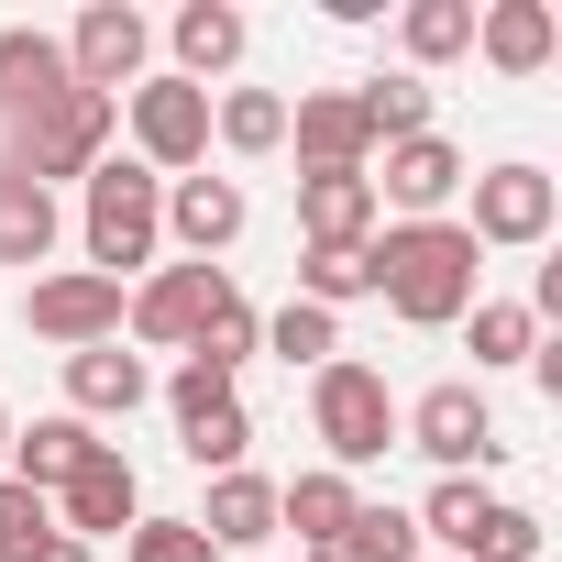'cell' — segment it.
I'll list each match as a JSON object with an SVG mask.
<instances>
[{
    "label": "cell",
    "instance_id": "cell-1",
    "mask_svg": "<svg viewBox=\"0 0 562 562\" xmlns=\"http://www.w3.org/2000/svg\"><path fill=\"white\" fill-rule=\"evenodd\" d=\"M364 265H375V299L408 331H452L474 310V232L463 221H397L364 243Z\"/></svg>",
    "mask_w": 562,
    "mask_h": 562
},
{
    "label": "cell",
    "instance_id": "cell-2",
    "mask_svg": "<svg viewBox=\"0 0 562 562\" xmlns=\"http://www.w3.org/2000/svg\"><path fill=\"white\" fill-rule=\"evenodd\" d=\"M310 430H321L331 474L386 463V452H397V397H386V375H375V364H353V353H331V364L310 375Z\"/></svg>",
    "mask_w": 562,
    "mask_h": 562
},
{
    "label": "cell",
    "instance_id": "cell-3",
    "mask_svg": "<svg viewBox=\"0 0 562 562\" xmlns=\"http://www.w3.org/2000/svg\"><path fill=\"white\" fill-rule=\"evenodd\" d=\"M155 232H166V177L100 155V166H89V276L122 288L133 265H155Z\"/></svg>",
    "mask_w": 562,
    "mask_h": 562
},
{
    "label": "cell",
    "instance_id": "cell-4",
    "mask_svg": "<svg viewBox=\"0 0 562 562\" xmlns=\"http://www.w3.org/2000/svg\"><path fill=\"white\" fill-rule=\"evenodd\" d=\"M111 122H122V100H100V89H56L45 111H23L12 122V177H89L100 166V144H111Z\"/></svg>",
    "mask_w": 562,
    "mask_h": 562
},
{
    "label": "cell",
    "instance_id": "cell-5",
    "mask_svg": "<svg viewBox=\"0 0 562 562\" xmlns=\"http://www.w3.org/2000/svg\"><path fill=\"white\" fill-rule=\"evenodd\" d=\"M122 111H133V166H155V177H199V155H210V89H188V78H144Z\"/></svg>",
    "mask_w": 562,
    "mask_h": 562
},
{
    "label": "cell",
    "instance_id": "cell-6",
    "mask_svg": "<svg viewBox=\"0 0 562 562\" xmlns=\"http://www.w3.org/2000/svg\"><path fill=\"white\" fill-rule=\"evenodd\" d=\"M144 56H155V23L133 12V0H89L78 34H67V78L100 89V100H133L144 89Z\"/></svg>",
    "mask_w": 562,
    "mask_h": 562
},
{
    "label": "cell",
    "instance_id": "cell-7",
    "mask_svg": "<svg viewBox=\"0 0 562 562\" xmlns=\"http://www.w3.org/2000/svg\"><path fill=\"white\" fill-rule=\"evenodd\" d=\"M397 430H408V452H430L441 474H463V463H496V408H485V386H430L419 408H397Z\"/></svg>",
    "mask_w": 562,
    "mask_h": 562
},
{
    "label": "cell",
    "instance_id": "cell-8",
    "mask_svg": "<svg viewBox=\"0 0 562 562\" xmlns=\"http://www.w3.org/2000/svg\"><path fill=\"white\" fill-rule=\"evenodd\" d=\"M23 321H34L56 353H89V342H122V288H111V276H89V265H67V276H34Z\"/></svg>",
    "mask_w": 562,
    "mask_h": 562
},
{
    "label": "cell",
    "instance_id": "cell-9",
    "mask_svg": "<svg viewBox=\"0 0 562 562\" xmlns=\"http://www.w3.org/2000/svg\"><path fill=\"white\" fill-rule=\"evenodd\" d=\"M45 507H56V529H67V540H122V529L144 518V485H133L122 441H100V452H89V463H78Z\"/></svg>",
    "mask_w": 562,
    "mask_h": 562
},
{
    "label": "cell",
    "instance_id": "cell-10",
    "mask_svg": "<svg viewBox=\"0 0 562 562\" xmlns=\"http://www.w3.org/2000/svg\"><path fill=\"white\" fill-rule=\"evenodd\" d=\"M551 221H562V188L540 177V166H485L474 177V254L485 243H551Z\"/></svg>",
    "mask_w": 562,
    "mask_h": 562
},
{
    "label": "cell",
    "instance_id": "cell-11",
    "mask_svg": "<svg viewBox=\"0 0 562 562\" xmlns=\"http://www.w3.org/2000/svg\"><path fill=\"white\" fill-rule=\"evenodd\" d=\"M288 144H299V177H364L375 166V133H364L353 89H310L288 111Z\"/></svg>",
    "mask_w": 562,
    "mask_h": 562
},
{
    "label": "cell",
    "instance_id": "cell-12",
    "mask_svg": "<svg viewBox=\"0 0 562 562\" xmlns=\"http://www.w3.org/2000/svg\"><path fill=\"white\" fill-rule=\"evenodd\" d=\"M221 288H232L221 265H166V276H144V299H133L122 321H133V342H155V353H188Z\"/></svg>",
    "mask_w": 562,
    "mask_h": 562
},
{
    "label": "cell",
    "instance_id": "cell-13",
    "mask_svg": "<svg viewBox=\"0 0 562 562\" xmlns=\"http://www.w3.org/2000/svg\"><path fill=\"white\" fill-rule=\"evenodd\" d=\"M463 177H474V166H463L441 133H408V144H386V177H364V188H375V210L397 199L408 221H441V199H452Z\"/></svg>",
    "mask_w": 562,
    "mask_h": 562
},
{
    "label": "cell",
    "instance_id": "cell-14",
    "mask_svg": "<svg viewBox=\"0 0 562 562\" xmlns=\"http://www.w3.org/2000/svg\"><path fill=\"white\" fill-rule=\"evenodd\" d=\"M166 232L188 243V265L232 254V243H243V188H232V177H177V188H166Z\"/></svg>",
    "mask_w": 562,
    "mask_h": 562
},
{
    "label": "cell",
    "instance_id": "cell-15",
    "mask_svg": "<svg viewBox=\"0 0 562 562\" xmlns=\"http://www.w3.org/2000/svg\"><path fill=\"white\" fill-rule=\"evenodd\" d=\"M67 419H133L144 397H155V375H144V353H122V342H89V353H67Z\"/></svg>",
    "mask_w": 562,
    "mask_h": 562
},
{
    "label": "cell",
    "instance_id": "cell-16",
    "mask_svg": "<svg viewBox=\"0 0 562 562\" xmlns=\"http://www.w3.org/2000/svg\"><path fill=\"white\" fill-rule=\"evenodd\" d=\"M56 89H78V78H67V45H56V34H34V23H12V34H0V122L45 111Z\"/></svg>",
    "mask_w": 562,
    "mask_h": 562
},
{
    "label": "cell",
    "instance_id": "cell-17",
    "mask_svg": "<svg viewBox=\"0 0 562 562\" xmlns=\"http://www.w3.org/2000/svg\"><path fill=\"white\" fill-rule=\"evenodd\" d=\"M474 45H485V67L540 78L551 45H562V23H551V0H496V12H474Z\"/></svg>",
    "mask_w": 562,
    "mask_h": 562
},
{
    "label": "cell",
    "instance_id": "cell-18",
    "mask_svg": "<svg viewBox=\"0 0 562 562\" xmlns=\"http://www.w3.org/2000/svg\"><path fill=\"white\" fill-rule=\"evenodd\" d=\"M166 34H177V78H188V89H210V78L243 67V45H254V23L232 12V0H188Z\"/></svg>",
    "mask_w": 562,
    "mask_h": 562
},
{
    "label": "cell",
    "instance_id": "cell-19",
    "mask_svg": "<svg viewBox=\"0 0 562 562\" xmlns=\"http://www.w3.org/2000/svg\"><path fill=\"white\" fill-rule=\"evenodd\" d=\"M299 232L331 243V254H364L375 243V188L364 177H299Z\"/></svg>",
    "mask_w": 562,
    "mask_h": 562
},
{
    "label": "cell",
    "instance_id": "cell-20",
    "mask_svg": "<svg viewBox=\"0 0 562 562\" xmlns=\"http://www.w3.org/2000/svg\"><path fill=\"white\" fill-rule=\"evenodd\" d=\"M210 551H254V540H276V485L265 474H210V507L188 518Z\"/></svg>",
    "mask_w": 562,
    "mask_h": 562
},
{
    "label": "cell",
    "instance_id": "cell-21",
    "mask_svg": "<svg viewBox=\"0 0 562 562\" xmlns=\"http://www.w3.org/2000/svg\"><path fill=\"white\" fill-rule=\"evenodd\" d=\"M89 452H100V441H89V419H34V430H12V463H0V474L34 485V496H56Z\"/></svg>",
    "mask_w": 562,
    "mask_h": 562
},
{
    "label": "cell",
    "instance_id": "cell-22",
    "mask_svg": "<svg viewBox=\"0 0 562 562\" xmlns=\"http://www.w3.org/2000/svg\"><path fill=\"white\" fill-rule=\"evenodd\" d=\"M310 562H419V518H397V507H353L331 540H310Z\"/></svg>",
    "mask_w": 562,
    "mask_h": 562
},
{
    "label": "cell",
    "instance_id": "cell-23",
    "mask_svg": "<svg viewBox=\"0 0 562 562\" xmlns=\"http://www.w3.org/2000/svg\"><path fill=\"white\" fill-rule=\"evenodd\" d=\"M56 254V188L0 166V265H45Z\"/></svg>",
    "mask_w": 562,
    "mask_h": 562
},
{
    "label": "cell",
    "instance_id": "cell-24",
    "mask_svg": "<svg viewBox=\"0 0 562 562\" xmlns=\"http://www.w3.org/2000/svg\"><path fill=\"white\" fill-rule=\"evenodd\" d=\"M397 45H408V78L474 56V0H408V12H397Z\"/></svg>",
    "mask_w": 562,
    "mask_h": 562
},
{
    "label": "cell",
    "instance_id": "cell-25",
    "mask_svg": "<svg viewBox=\"0 0 562 562\" xmlns=\"http://www.w3.org/2000/svg\"><path fill=\"white\" fill-rule=\"evenodd\" d=\"M353 507H364V496H353V474H331V463H310L299 485H276V529H299V540H331Z\"/></svg>",
    "mask_w": 562,
    "mask_h": 562
},
{
    "label": "cell",
    "instance_id": "cell-26",
    "mask_svg": "<svg viewBox=\"0 0 562 562\" xmlns=\"http://www.w3.org/2000/svg\"><path fill=\"white\" fill-rule=\"evenodd\" d=\"M353 111H364V133H375V144H408V133H430V78L386 67V78H364V89H353Z\"/></svg>",
    "mask_w": 562,
    "mask_h": 562
},
{
    "label": "cell",
    "instance_id": "cell-27",
    "mask_svg": "<svg viewBox=\"0 0 562 562\" xmlns=\"http://www.w3.org/2000/svg\"><path fill=\"white\" fill-rule=\"evenodd\" d=\"M485 507H496V496H485L474 474H441V485H430V507H419V540H441V562H463V551H474V529H485Z\"/></svg>",
    "mask_w": 562,
    "mask_h": 562
},
{
    "label": "cell",
    "instance_id": "cell-28",
    "mask_svg": "<svg viewBox=\"0 0 562 562\" xmlns=\"http://www.w3.org/2000/svg\"><path fill=\"white\" fill-rule=\"evenodd\" d=\"M299 299L342 321L353 299H375V265H364V254H331V243H310V254H299Z\"/></svg>",
    "mask_w": 562,
    "mask_h": 562
},
{
    "label": "cell",
    "instance_id": "cell-29",
    "mask_svg": "<svg viewBox=\"0 0 562 562\" xmlns=\"http://www.w3.org/2000/svg\"><path fill=\"white\" fill-rule=\"evenodd\" d=\"M210 133H221L232 155H276V144H288V100H276V89H232V100L210 111Z\"/></svg>",
    "mask_w": 562,
    "mask_h": 562
},
{
    "label": "cell",
    "instance_id": "cell-30",
    "mask_svg": "<svg viewBox=\"0 0 562 562\" xmlns=\"http://www.w3.org/2000/svg\"><path fill=\"white\" fill-rule=\"evenodd\" d=\"M265 342V321L243 310V288H221L210 299V321H199V342H188V364H221V375H243V353Z\"/></svg>",
    "mask_w": 562,
    "mask_h": 562
},
{
    "label": "cell",
    "instance_id": "cell-31",
    "mask_svg": "<svg viewBox=\"0 0 562 562\" xmlns=\"http://www.w3.org/2000/svg\"><path fill=\"white\" fill-rule=\"evenodd\" d=\"M463 331H474V364H529V353H540V321H529L518 299H474Z\"/></svg>",
    "mask_w": 562,
    "mask_h": 562
},
{
    "label": "cell",
    "instance_id": "cell-32",
    "mask_svg": "<svg viewBox=\"0 0 562 562\" xmlns=\"http://www.w3.org/2000/svg\"><path fill=\"white\" fill-rule=\"evenodd\" d=\"M265 353H288V364H310V375H321V364L342 353V321H331V310H310V299H288V310L265 321Z\"/></svg>",
    "mask_w": 562,
    "mask_h": 562
},
{
    "label": "cell",
    "instance_id": "cell-33",
    "mask_svg": "<svg viewBox=\"0 0 562 562\" xmlns=\"http://www.w3.org/2000/svg\"><path fill=\"white\" fill-rule=\"evenodd\" d=\"M177 441H188V463H199V474H243V452H254V419H243V397H232V408L188 419Z\"/></svg>",
    "mask_w": 562,
    "mask_h": 562
},
{
    "label": "cell",
    "instance_id": "cell-34",
    "mask_svg": "<svg viewBox=\"0 0 562 562\" xmlns=\"http://www.w3.org/2000/svg\"><path fill=\"white\" fill-rule=\"evenodd\" d=\"M56 540V507L34 496V485H12V474H0V562H34Z\"/></svg>",
    "mask_w": 562,
    "mask_h": 562
},
{
    "label": "cell",
    "instance_id": "cell-35",
    "mask_svg": "<svg viewBox=\"0 0 562 562\" xmlns=\"http://www.w3.org/2000/svg\"><path fill=\"white\" fill-rule=\"evenodd\" d=\"M122 562H221V551H210L188 518H133V529H122Z\"/></svg>",
    "mask_w": 562,
    "mask_h": 562
},
{
    "label": "cell",
    "instance_id": "cell-36",
    "mask_svg": "<svg viewBox=\"0 0 562 562\" xmlns=\"http://www.w3.org/2000/svg\"><path fill=\"white\" fill-rule=\"evenodd\" d=\"M463 562H540V518L529 507H485V529H474Z\"/></svg>",
    "mask_w": 562,
    "mask_h": 562
},
{
    "label": "cell",
    "instance_id": "cell-37",
    "mask_svg": "<svg viewBox=\"0 0 562 562\" xmlns=\"http://www.w3.org/2000/svg\"><path fill=\"white\" fill-rule=\"evenodd\" d=\"M166 408H177V430H188V419H210V408H232V375H221V364H177V386H166Z\"/></svg>",
    "mask_w": 562,
    "mask_h": 562
},
{
    "label": "cell",
    "instance_id": "cell-38",
    "mask_svg": "<svg viewBox=\"0 0 562 562\" xmlns=\"http://www.w3.org/2000/svg\"><path fill=\"white\" fill-rule=\"evenodd\" d=\"M34 562H89V540H67V529H56V540H45Z\"/></svg>",
    "mask_w": 562,
    "mask_h": 562
},
{
    "label": "cell",
    "instance_id": "cell-39",
    "mask_svg": "<svg viewBox=\"0 0 562 562\" xmlns=\"http://www.w3.org/2000/svg\"><path fill=\"white\" fill-rule=\"evenodd\" d=\"M0 463H12V408H0Z\"/></svg>",
    "mask_w": 562,
    "mask_h": 562
}]
</instances>
